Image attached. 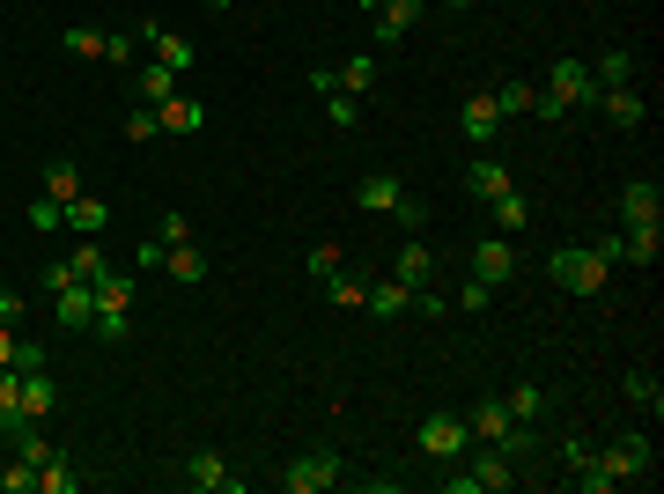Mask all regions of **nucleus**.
Returning a JSON list of instances; mask_svg holds the SVG:
<instances>
[{"label": "nucleus", "mask_w": 664, "mask_h": 494, "mask_svg": "<svg viewBox=\"0 0 664 494\" xmlns=\"http://www.w3.org/2000/svg\"><path fill=\"white\" fill-rule=\"evenodd\" d=\"M355 207H362V215H392V222L406 229V237H414V229L428 222V199H414V193H406V185H399L392 171L362 177V185H355Z\"/></svg>", "instance_id": "1"}, {"label": "nucleus", "mask_w": 664, "mask_h": 494, "mask_svg": "<svg viewBox=\"0 0 664 494\" xmlns=\"http://www.w3.org/2000/svg\"><path fill=\"white\" fill-rule=\"evenodd\" d=\"M347 465H340V450L318 443V450H295L289 472H281V494H325V487H340Z\"/></svg>", "instance_id": "2"}, {"label": "nucleus", "mask_w": 664, "mask_h": 494, "mask_svg": "<svg viewBox=\"0 0 664 494\" xmlns=\"http://www.w3.org/2000/svg\"><path fill=\"white\" fill-rule=\"evenodd\" d=\"M546 273H554V288H568V296H606V259L598 251H584V244H568V251H554L546 259Z\"/></svg>", "instance_id": "3"}, {"label": "nucleus", "mask_w": 664, "mask_h": 494, "mask_svg": "<svg viewBox=\"0 0 664 494\" xmlns=\"http://www.w3.org/2000/svg\"><path fill=\"white\" fill-rule=\"evenodd\" d=\"M516 480H524V472L488 443V450H472V472H450L443 487H450V494H502V487H516Z\"/></svg>", "instance_id": "4"}, {"label": "nucleus", "mask_w": 664, "mask_h": 494, "mask_svg": "<svg viewBox=\"0 0 664 494\" xmlns=\"http://www.w3.org/2000/svg\"><path fill=\"white\" fill-rule=\"evenodd\" d=\"M598 465L613 472V487H635V480H650V472H657V450H650V436H642V428H628L613 450H598Z\"/></svg>", "instance_id": "5"}, {"label": "nucleus", "mask_w": 664, "mask_h": 494, "mask_svg": "<svg viewBox=\"0 0 664 494\" xmlns=\"http://www.w3.org/2000/svg\"><path fill=\"white\" fill-rule=\"evenodd\" d=\"M598 259L606 266H657V222H642V229H613V237H598Z\"/></svg>", "instance_id": "6"}, {"label": "nucleus", "mask_w": 664, "mask_h": 494, "mask_svg": "<svg viewBox=\"0 0 664 494\" xmlns=\"http://www.w3.org/2000/svg\"><path fill=\"white\" fill-rule=\"evenodd\" d=\"M466 443H472L466 414H428L414 428V450H421V458H466Z\"/></svg>", "instance_id": "7"}, {"label": "nucleus", "mask_w": 664, "mask_h": 494, "mask_svg": "<svg viewBox=\"0 0 664 494\" xmlns=\"http://www.w3.org/2000/svg\"><path fill=\"white\" fill-rule=\"evenodd\" d=\"M546 97H562V103H568V119H576V111L590 119V103H598L590 59H554V75H546Z\"/></svg>", "instance_id": "8"}, {"label": "nucleus", "mask_w": 664, "mask_h": 494, "mask_svg": "<svg viewBox=\"0 0 664 494\" xmlns=\"http://www.w3.org/2000/svg\"><path fill=\"white\" fill-rule=\"evenodd\" d=\"M133 37H141V45L155 52L163 67H171V75H185V67H193V59H199V52H193V37H185V30H163V23H133Z\"/></svg>", "instance_id": "9"}, {"label": "nucleus", "mask_w": 664, "mask_h": 494, "mask_svg": "<svg viewBox=\"0 0 664 494\" xmlns=\"http://www.w3.org/2000/svg\"><path fill=\"white\" fill-rule=\"evenodd\" d=\"M472 281H488V288H510L516 281V251L502 237H472Z\"/></svg>", "instance_id": "10"}, {"label": "nucleus", "mask_w": 664, "mask_h": 494, "mask_svg": "<svg viewBox=\"0 0 664 494\" xmlns=\"http://www.w3.org/2000/svg\"><path fill=\"white\" fill-rule=\"evenodd\" d=\"M458 125H466V141H472V149H488V141H494V133H502L510 119H502L494 89H472V97H466V111H458Z\"/></svg>", "instance_id": "11"}, {"label": "nucleus", "mask_w": 664, "mask_h": 494, "mask_svg": "<svg viewBox=\"0 0 664 494\" xmlns=\"http://www.w3.org/2000/svg\"><path fill=\"white\" fill-rule=\"evenodd\" d=\"M421 8L428 0H384L377 8V52H399L406 37H414V23H421Z\"/></svg>", "instance_id": "12"}, {"label": "nucleus", "mask_w": 664, "mask_h": 494, "mask_svg": "<svg viewBox=\"0 0 664 494\" xmlns=\"http://www.w3.org/2000/svg\"><path fill=\"white\" fill-rule=\"evenodd\" d=\"M59 406V384H52V370H23V406H15V428H37V420ZM8 428V436H15Z\"/></svg>", "instance_id": "13"}, {"label": "nucleus", "mask_w": 664, "mask_h": 494, "mask_svg": "<svg viewBox=\"0 0 664 494\" xmlns=\"http://www.w3.org/2000/svg\"><path fill=\"white\" fill-rule=\"evenodd\" d=\"M177 472H185V487H199V494H229V487H237V472H229L221 450H193Z\"/></svg>", "instance_id": "14"}, {"label": "nucleus", "mask_w": 664, "mask_h": 494, "mask_svg": "<svg viewBox=\"0 0 664 494\" xmlns=\"http://www.w3.org/2000/svg\"><path fill=\"white\" fill-rule=\"evenodd\" d=\"M657 215H664V185L657 177H635L620 193V229H642V222H657Z\"/></svg>", "instance_id": "15"}, {"label": "nucleus", "mask_w": 664, "mask_h": 494, "mask_svg": "<svg viewBox=\"0 0 664 494\" xmlns=\"http://www.w3.org/2000/svg\"><path fill=\"white\" fill-rule=\"evenodd\" d=\"M163 273H171L177 288H199V281L215 273V259H207V251H199L193 237H185V244H163Z\"/></svg>", "instance_id": "16"}, {"label": "nucleus", "mask_w": 664, "mask_h": 494, "mask_svg": "<svg viewBox=\"0 0 664 494\" xmlns=\"http://www.w3.org/2000/svg\"><path fill=\"white\" fill-rule=\"evenodd\" d=\"M52 303H59V325H67V332H89V325H97V288H89V281L52 288Z\"/></svg>", "instance_id": "17"}, {"label": "nucleus", "mask_w": 664, "mask_h": 494, "mask_svg": "<svg viewBox=\"0 0 664 494\" xmlns=\"http://www.w3.org/2000/svg\"><path fill=\"white\" fill-rule=\"evenodd\" d=\"M466 185H472V199H480V207H488V199H502V193H516V177H510V163H502V155H472Z\"/></svg>", "instance_id": "18"}, {"label": "nucleus", "mask_w": 664, "mask_h": 494, "mask_svg": "<svg viewBox=\"0 0 664 494\" xmlns=\"http://www.w3.org/2000/svg\"><path fill=\"white\" fill-rule=\"evenodd\" d=\"M362 310H369V318H406V310H414V288H406L399 273H392V281H369Z\"/></svg>", "instance_id": "19"}, {"label": "nucleus", "mask_w": 664, "mask_h": 494, "mask_svg": "<svg viewBox=\"0 0 664 494\" xmlns=\"http://www.w3.org/2000/svg\"><path fill=\"white\" fill-rule=\"evenodd\" d=\"M155 119H163V133L193 141L199 125H207V103H199V97H163V103H155Z\"/></svg>", "instance_id": "20"}, {"label": "nucleus", "mask_w": 664, "mask_h": 494, "mask_svg": "<svg viewBox=\"0 0 664 494\" xmlns=\"http://www.w3.org/2000/svg\"><path fill=\"white\" fill-rule=\"evenodd\" d=\"M466 428H472V443H502V436H510V406H502V398H472Z\"/></svg>", "instance_id": "21"}, {"label": "nucleus", "mask_w": 664, "mask_h": 494, "mask_svg": "<svg viewBox=\"0 0 664 494\" xmlns=\"http://www.w3.org/2000/svg\"><path fill=\"white\" fill-rule=\"evenodd\" d=\"M590 111H606L613 125H642V119H650V103H642L628 81H620V89H598V103H590Z\"/></svg>", "instance_id": "22"}, {"label": "nucleus", "mask_w": 664, "mask_h": 494, "mask_svg": "<svg viewBox=\"0 0 664 494\" xmlns=\"http://www.w3.org/2000/svg\"><path fill=\"white\" fill-rule=\"evenodd\" d=\"M59 222H67L74 237H97V229L111 222V207H104V199H89V193H74L67 207H59Z\"/></svg>", "instance_id": "23"}, {"label": "nucleus", "mask_w": 664, "mask_h": 494, "mask_svg": "<svg viewBox=\"0 0 664 494\" xmlns=\"http://www.w3.org/2000/svg\"><path fill=\"white\" fill-rule=\"evenodd\" d=\"M392 273L406 281V288H428V281H436V251H428V244H399Z\"/></svg>", "instance_id": "24"}, {"label": "nucleus", "mask_w": 664, "mask_h": 494, "mask_svg": "<svg viewBox=\"0 0 664 494\" xmlns=\"http://www.w3.org/2000/svg\"><path fill=\"white\" fill-rule=\"evenodd\" d=\"M89 288H97L104 318H126V310H133V273H104V281H89Z\"/></svg>", "instance_id": "25"}, {"label": "nucleus", "mask_w": 664, "mask_h": 494, "mask_svg": "<svg viewBox=\"0 0 664 494\" xmlns=\"http://www.w3.org/2000/svg\"><path fill=\"white\" fill-rule=\"evenodd\" d=\"M590 81H598V89H620V81H635V52H598V59H590Z\"/></svg>", "instance_id": "26"}, {"label": "nucleus", "mask_w": 664, "mask_h": 494, "mask_svg": "<svg viewBox=\"0 0 664 494\" xmlns=\"http://www.w3.org/2000/svg\"><path fill=\"white\" fill-rule=\"evenodd\" d=\"M318 288H325V303H333V310H362V288H369V281H362V273H325V281H318Z\"/></svg>", "instance_id": "27"}, {"label": "nucleus", "mask_w": 664, "mask_h": 494, "mask_svg": "<svg viewBox=\"0 0 664 494\" xmlns=\"http://www.w3.org/2000/svg\"><path fill=\"white\" fill-rule=\"evenodd\" d=\"M8 450H15L23 465H52V458H59V450L45 443V420H37V428H15V436H8Z\"/></svg>", "instance_id": "28"}, {"label": "nucleus", "mask_w": 664, "mask_h": 494, "mask_svg": "<svg viewBox=\"0 0 664 494\" xmlns=\"http://www.w3.org/2000/svg\"><path fill=\"white\" fill-rule=\"evenodd\" d=\"M333 89H340V97H369V89H377V59H347V67H333Z\"/></svg>", "instance_id": "29"}, {"label": "nucleus", "mask_w": 664, "mask_h": 494, "mask_svg": "<svg viewBox=\"0 0 664 494\" xmlns=\"http://www.w3.org/2000/svg\"><path fill=\"white\" fill-rule=\"evenodd\" d=\"M532 97H540V89H532V81H494V103H502V119H532Z\"/></svg>", "instance_id": "30"}, {"label": "nucleus", "mask_w": 664, "mask_h": 494, "mask_svg": "<svg viewBox=\"0 0 664 494\" xmlns=\"http://www.w3.org/2000/svg\"><path fill=\"white\" fill-rule=\"evenodd\" d=\"M126 149H148V141H155V133H163V119H155V103H133V111H126Z\"/></svg>", "instance_id": "31"}, {"label": "nucleus", "mask_w": 664, "mask_h": 494, "mask_svg": "<svg viewBox=\"0 0 664 494\" xmlns=\"http://www.w3.org/2000/svg\"><path fill=\"white\" fill-rule=\"evenodd\" d=\"M494 450H502V458H510V465L524 472V465H532V450H540V436H532V420H510V436H502Z\"/></svg>", "instance_id": "32"}, {"label": "nucleus", "mask_w": 664, "mask_h": 494, "mask_svg": "<svg viewBox=\"0 0 664 494\" xmlns=\"http://www.w3.org/2000/svg\"><path fill=\"white\" fill-rule=\"evenodd\" d=\"M488 215H494V229H532V199L502 193V199H488Z\"/></svg>", "instance_id": "33"}, {"label": "nucleus", "mask_w": 664, "mask_h": 494, "mask_svg": "<svg viewBox=\"0 0 664 494\" xmlns=\"http://www.w3.org/2000/svg\"><path fill=\"white\" fill-rule=\"evenodd\" d=\"M15 406H23V370H15V362H0V436L15 428Z\"/></svg>", "instance_id": "34"}, {"label": "nucleus", "mask_w": 664, "mask_h": 494, "mask_svg": "<svg viewBox=\"0 0 664 494\" xmlns=\"http://www.w3.org/2000/svg\"><path fill=\"white\" fill-rule=\"evenodd\" d=\"M67 266L81 273V281H104V273H111V259H104V244H97V237H81V244L67 251Z\"/></svg>", "instance_id": "35"}, {"label": "nucleus", "mask_w": 664, "mask_h": 494, "mask_svg": "<svg viewBox=\"0 0 664 494\" xmlns=\"http://www.w3.org/2000/svg\"><path fill=\"white\" fill-rule=\"evenodd\" d=\"M502 406H510V420H532V428H540L546 392H540V384H516V392H502Z\"/></svg>", "instance_id": "36"}, {"label": "nucleus", "mask_w": 664, "mask_h": 494, "mask_svg": "<svg viewBox=\"0 0 664 494\" xmlns=\"http://www.w3.org/2000/svg\"><path fill=\"white\" fill-rule=\"evenodd\" d=\"M74 193H81V171H74L67 155H59V163H45V199H59V207H67Z\"/></svg>", "instance_id": "37"}, {"label": "nucleus", "mask_w": 664, "mask_h": 494, "mask_svg": "<svg viewBox=\"0 0 664 494\" xmlns=\"http://www.w3.org/2000/svg\"><path fill=\"white\" fill-rule=\"evenodd\" d=\"M163 97H177V75L163 67V59H148L141 67V103H163Z\"/></svg>", "instance_id": "38"}, {"label": "nucleus", "mask_w": 664, "mask_h": 494, "mask_svg": "<svg viewBox=\"0 0 664 494\" xmlns=\"http://www.w3.org/2000/svg\"><path fill=\"white\" fill-rule=\"evenodd\" d=\"M81 487V472L67 465V458H52V465H37V494H74Z\"/></svg>", "instance_id": "39"}, {"label": "nucleus", "mask_w": 664, "mask_h": 494, "mask_svg": "<svg viewBox=\"0 0 664 494\" xmlns=\"http://www.w3.org/2000/svg\"><path fill=\"white\" fill-rule=\"evenodd\" d=\"M340 266H347L340 244H311V251H303V273H311V281H325V273H340Z\"/></svg>", "instance_id": "40"}, {"label": "nucleus", "mask_w": 664, "mask_h": 494, "mask_svg": "<svg viewBox=\"0 0 664 494\" xmlns=\"http://www.w3.org/2000/svg\"><path fill=\"white\" fill-rule=\"evenodd\" d=\"M628 398H635V406H650V414H664V384L650 370H628Z\"/></svg>", "instance_id": "41"}, {"label": "nucleus", "mask_w": 664, "mask_h": 494, "mask_svg": "<svg viewBox=\"0 0 664 494\" xmlns=\"http://www.w3.org/2000/svg\"><path fill=\"white\" fill-rule=\"evenodd\" d=\"M59 45H67L74 59H104V30H89V23H74L67 37H59Z\"/></svg>", "instance_id": "42"}, {"label": "nucleus", "mask_w": 664, "mask_h": 494, "mask_svg": "<svg viewBox=\"0 0 664 494\" xmlns=\"http://www.w3.org/2000/svg\"><path fill=\"white\" fill-rule=\"evenodd\" d=\"M0 494H37V465L8 458V465H0Z\"/></svg>", "instance_id": "43"}, {"label": "nucleus", "mask_w": 664, "mask_h": 494, "mask_svg": "<svg viewBox=\"0 0 664 494\" xmlns=\"http://www.w3.org/2000/svg\"><path fill=\"white\" fill-rule=\"evenodd\" d=\"M488 303H494V288H488V281H472V273H466V288H458V310H466V318H480Z\"/></svg>", "instance_id": "44"}, {"label": "nucleus", "mask_w": 664, "mask_h": 494, "mask_svg": "<svg viewBox=\"0 0 664 494\" xmlns=\"http://www.w3.org/2000/svg\"><path fill=\"white\" fill-rule=\"evenodd\" d=\"M30 229H67V222H59V199H45V193L30 199Z\"/></svg>", "instance_id": "45"}, {"label": "nucleus", "mask_w": 664, "mask_h": 494, "mask_svg": "<svg viewBox=\"0 0 664 494\" xmlns=\"http://www.w3.org/2000/svg\"><path fill=\"white\" fill-rule=\"evenodd\" d=\"M355 103H362V97H340V89H333V97H325V119H333V125H355V119H362Z\"/></svg>", "instance_id": "46"}, {"label": "nucleus", "mask_w": 664, "mask_h": 494, "mask_svg": "<svg viewBox=\"0 0 664 494\" xmlns=\"http://www.w3.org/2000/svg\"><path fill=\"white\" fill-rule=\"evenodd\" d=\"M89 332H97L104 347H126V332H133V325H126V318H104V310H97V325H89Z\"/></svg>", "instance_id": "47"}, {"label": "nucleus", "mask_w": 664, "mask_h": 494, "mask_svg": "<svg viewBox=\"0 0 664 494\" xmlns=\"http://www.w3.org/2000/svg\"><path fill=\"white\" fill-rule=\"evenodd\" d=\"M155 237H163V244H185L193 222H185V215H155Z\"/></svg>", "instance_id": "48"}, {"label": "nucleus", "mask_w": 664, "mask_h": 494, "mask_svg": "<svg viewBox=\"0 0 664 494\" xmlns=\"http://www.w3.org/2000/svg\"><path fill=\"white\" fill-rule=\"evenodd\" d=\"M133 45H141L133 30H111V37H104V59H133Z\"/></svg>", "instance_id": "49"}, {"label": "nucleus", "mask_w": 664, "mask_h": 494, "mask_svg": "<svg viewBox=\"0 0 664 494\" xmlns=\"http://www.w3.org/2000/svg\"><path fill=\"white\" fill-rule=\"evenodd\" d=\"M532 119H546V125H554V119H568V103H562V97H546V89H540V97H532Z\"/></svg>", "instance_id": "50"}, {"label": "nucleus", "mask_w": 664, "mask_h": 494, "mask_svg": "<svg viewBox=\"0 0 664 494\" xmlns=\"http://www.w3.org/2000/svg\"><path fill=\"white\" fill-rule=\"evenodd\" d=\"M0 325H23V296H8V288H0Z\"/></svg>", "instance_id": "51"}, {"label": "nucleus", "mask_w": 664, "mask_h": 494, "mask_svg": "<svg viewBox=\"0 0 664 494\" xmlns=\"http://www.w3.org/2000/svg\"><path fill=\"white\" fill-rule=\"evenodd\" d=\"M0 362H15V325H0Z\"/></svg>", "instance_id": "52"}, {"label": "nucleus", "mask_w": 664, "mask_h": 494, "mask_svg": "<svg viewBox=\"0 0 664 494\" xmlns=\"http://www.w3.org/2000/svg\"><path fill=\"white\" fill-rule=\"evenodd\" d=\"M355 8H369V15H377V8H384V0H355Z\"/></svg>", "instance_id": "53"}, {"label": "nucleus", "mask_w": 664, "mask_h": 494, "mask_svg": "<svg viewBox=\"0 0 664 494\" xmlns=\"http://www.w3.org/2000/svg\"><path fill=\"white\" fill-rule=\"evenodd\" d=\"M207 8H237V0H207Z\"/></svg>", "instance_id": "54"}, {"label": "nucleus", "mask_w": 664, "mask_h": 494, "mask_svg": "<svg viewBox=\"0 0 664 494\" xmlns=\"http://www.w3.org/2000/svg\"><path fill=\"white\" fill-rule=\"evenodd\" d=\"M443 8H472V0H443Z\"/></svg>", "instance_id": "55"}]
</instances>
